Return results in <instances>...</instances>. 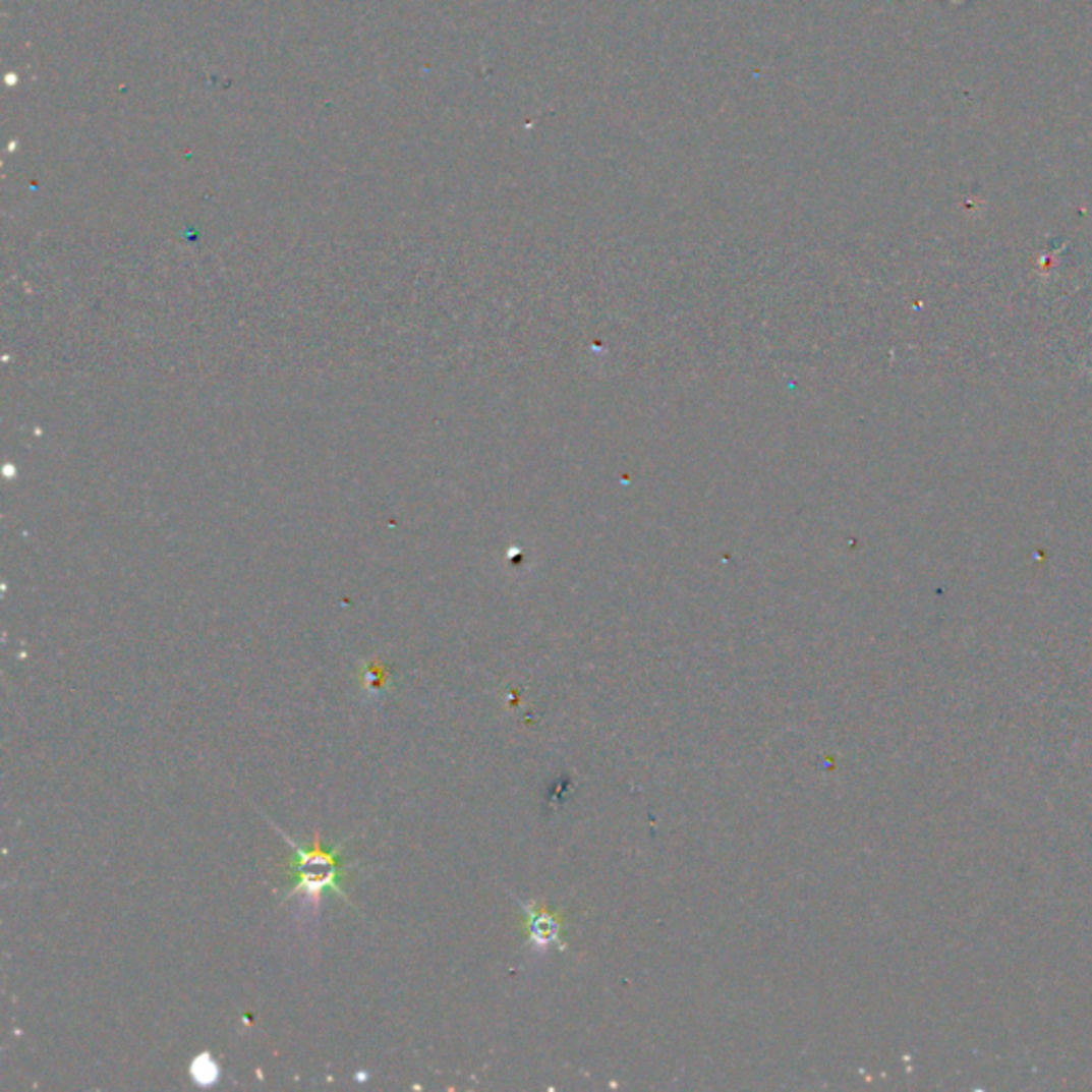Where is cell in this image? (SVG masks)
I'll return each instance as SVG.
<instances>
[{
	"instance_id": "3957f363",
	"label": "cell",
	"mask_w": 1092,
	"mask_h": 1092,
	"mask_svg": "<svg viewBox=\"0 0 1092 1092\" xmlns=\"http://www.w3.org/2000/svg\"><path fill=\"white\" fill-rule=\"evenodd\" d=\"M557 934H560V926H557V922L547 916V913H533L531 916V941L536 943L538 947L547 945V943H553L557 939Z\"/></svg>"
},
{
	"instance_id": "6da1fadb",
	"label": "cell",
	"mask_w": 1092,
	"mask_h": 1092,
	"mask_svg": "<svg viewBox=\"0 0 1092 1092\" xmlns=\"http://www.w3.org/2000/svg\"><path fill=\"white\" fill-rule=\"evenodd\" d=\"M280 835L295 852L284 868V873L288 875V879H291L286 899L301 897V907L305 911L311 909L314 913H319L321 899L325 893H336L348 901L344 893V881L348 875V860L342 856V845L333 847V850H327V847H323L321 843V837L317 835L314 845L305 850V847L291 841V837H286L282 830Z\"/></svg>"
},
{
	"instance_id": "7a4b0ae2",
	"label": "cell",
	"mask_w": 1092,
	"mask_h": 1092,
	"mask_svg": "<svg viewBox=\"0 0 1092 1092\" xmlns=\"http://www.w3.org/2000/svg\"><path fill=\"white\" fill-rule=\"evenodd\" d=\"M190 1078L200 1088H212L220 1082V1065L210 1052H200L190 1062Z\"/></svg>"
}]
</instances>
